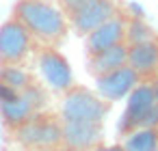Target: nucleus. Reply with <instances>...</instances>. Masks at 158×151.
I'll return each mask as SVG.
<instances>
[{
  "instance_id": "obj_1",
  "label": "nucleus",
  "mask_w": 158,
  "mask_h": 151,
  "mask_svg": "<svg viewBox=\"0 0 158 151\" xmlns=\"http://www.w3.org/2000/svg\"><path fill=\"white\" fill-rule=\"evenodd\" d=\"M13 18L28 28L33 39L48 46H59L67 35V15L50 0H18Z\"/></svg>"
},
{
  "instance_id": "obj_2",
  "label": "nucleus",
  "mask_w": 158,
  "mask_h": 151,
  "mask_svg": "<svg viewBox=\"0 0 158 151\" xmlns=\"http://www.w3.org/2000/svg\"><path fill=\"white\" fill-rule=\"evenodd\" d=\"M13 132L15 140L28 151H54L63 147V121L46 112L33 114Z\"/></svg>"
},
{
  "instance_id": "obj_3",
  "label": "nucleus",
  "mask_w": 158,
  "mask_h": 151,
  "mask_svg": "<svg viewBox=\"0 0 158 151\" xmlns=\"http://www.w3.org/2000/svg\"><path fill=\"white\" fill-rule=\"evenodd\" d=\"M108 110H110V101L102 99L98 93H93L85 86H72L69 91L63 93L61 119L104 123Z\"/></svg>"
},
{
  "instance_id": "obj_4",
  "label": "nucleus",
  "mask_w": 158,
  "mask_h": 151,
  "mask_svg": "<svg viewBox=\"0 0 158 151\" xmlns=\"http://www.w3.org/2000/svg\"><path fill=\"white\" fill-rule=\"evenodd\" d=\"M46 106H48V91L41 84L33 82L22 93H18L11 101L0 104V119L9 129H15L22 123H26L33 114L44 112Z\"/></svg>"
},
{
  "instance_id": "obj_5",
  "label": "nucleus",
  "mask_w": 158,
  "mask_h": 151,
  "mask_svg": "<svg viewBox=\"0 0 158 151\" xmlns=\"http://www.w3.org/2000/svg\"><path fill=\"white\" fill-rule=\"evenodd\" d=\"M154 108H156V101H154L152 82H139L126 97V108L117 123V136H128L139 127H147V121Z\"/></svg>"
},
{
  "instance_id": "obj_6",
  "label": "nucleus",
  "mask_w": 158,
  "mask_h": 151,
  "mask_svg": "<svg viewBox=\"0 0 158 151\" xmlns=\"http://www.w3.org/2000/svg\"><path fill=\"white\" fill-rule=\"evenodd\" d=\"M33 50V35L28 28L11 18L0 24V65H22Z\"/></svg>"
},
{
  "instance_id": "obj_7",
  "label": "nucleus",
  "mask_w": 158,
  "mask_h": 151,
  "mask_svg": "<svg viewBox=\"0 0 158 151\" xmlns=\"http://www.w3.org/2000/svg\"><path fill=\"white\" fill-rule=\"evenodd\" d=\"M37 65L39 71L48 84V89H52L54 93H65L74 86V71L69 61L56 50V46H48L41 48L37 54Z\"/></svg>"
},
{
  "instance_id": "obj_8",
  "label": "nucleus",
  "mask_w": 158,
  "mask_h": 151,
  "mask_svg": "<svg viewBox=\"0 0 158 151\" xmlns=\"http://www.w3.org/2000/svg\"><path fill=\"white\" fill-rule=\"evenodd\" d=\"M117 13V5L115 0H82V2L76 7V11L69 18L72 28L87 37L93 28H98L100 24H104L106 20H110Z\"/></svg>"
},
{
  "instance_id": "obj_9",
  "label": "nucleus",
  "mask_w": 158,
  "mask_h": 151,
  "mask_svg": "<svg viewBox=\"0 0 158 151\" xmlns=\"http://www.w3.org/2000/svg\"><path fill=\"white\" fill-rule=\"evenodd\" d=\"M143 82L141 76L130 67V65H123V67H117L108 74H102L95 78V91L102 99L106 101H121L130 95V91Z\"/></svg>"
},
{
  "instance_id": "obj_10",
  "label": "nucleus",
  "mask_w": 158,
  "mask_h": 151,
  "mask_svg": "<svg viewBox=\"0 0 158 151\" xmlns=\"http://www.w3.org/2000/svg\"><path fill=\"white\" fill-rule=\"evenodd\" d=\"M63 121V147L65 151H91L100 147L104 127L102 123L93 121H72V119H61Z\"/></svg>"
},
{
  "instance_id": "obj_11",
  "label": "nucleus",
  "mask_w": 158,
  "mask_h": 151,
  "mask_svg": "<svg viewBox=\"0 0 158 151\" xmlns=\"http://www.w3.org/2000/svg\"><path fill=\"white\" fill-rule=\"evenodd\" d=\"M126 24H128V15L123 13H115L110 20H106L104 24H100L98 28H93L87 39H85V52L87 56L98 54L106 48H113L117 43L126 41Z\"/></svg>"
},
{
  "instance_id": "obj_12",
  "label": "nucleus",
  "mask_w": 158,
  "mask_h": 151,
  "mask_svg": "<svg viewBox=\"0 0 158 151\" xmlns=\"http://www.w3.org/2000/svg\"><path fill=\"white\" fill-rule=\"evenodd\" d=\"M128 65L141 76V80H154L158 74V37L128 46Z\"/></svg>"
},
{
  "instance_id": "obj_13",
  "label": "nucleus",
  "mask_w": 158,
  "mask_h": 151,
  "mask_svg": "<svg viewBox=\"0 0 158 151\" xmlns=\"http://www.w3.org/2000/svg\"><path fill=\"white\" fill-rule=\"evenodd\" d=\"M123 65H128V43L126 41L117 43L113 48H106L98 54L87 56V67L95 78L102 76V74H108L117 67H123Z\"/></svg>"
},
{
  "instance_id": "obj_14",
  "label": "nucleus",
  "mask_w": 158,
  "mask_h": 151,
  "mask_svg": "<svg viewBox=\"0 0 158 151\" xmlns=\"http://www.w3.org/2000/svg\"><path fill=\"white\" fill-rule=\"evenodd\" d=\"M123 151H158V127H139L123 136Z\"/></svg>"
},
{
  "instance_id": "obj_15",
  "label": "nucleus",
  "mask_w": 158,
  "mask_h": 151,
  "mask_svg": "<svg viewBox=\"0 0 158 151\" xmlns=\"http://www.w3.org/2000/svg\"><path fill=\"white\" fill-rule=\"evenodd\" d=\"M33 82H35L33 76L24 67H20V65H2L0 67V84H7V86H11L18 93H22Z\"/></svg>"
},
{
  "instance_id": "obj_16",
  "label": "nucleus",
  "mask_w": 158,
  "mask_h": 151,
  "mask_svg": "<svg viewBox=\"0 0 158 151\" xmlns=\"http://www.w3.org/2000/svg\"><path fill=\"white\" fill-rule=\"evenodd\" d=\"M149 39H156V33L145 22V18H128V24H126V43L134 46V43L149 41Z\"/></svg>"
},
{
  "instance_id": "obj_17",
  "label": "nucleus",
  "mask_w": 158,
  "mask_h": 151,
  "mask_svg": "<svg viewBox=\"0 0 158 151\" xmlns=\"http://www.w3.org/2000/svg\"><path fill=\"white\" fill-rule=\"evenodd\" d=\"M80 2H82V0H59V7H61V11L65 15H72Z\"/></svg>"
},
{
  "instance_id": "obj_18",
  "label": "nucleus",
  "mask_w": 158,
  "mask_h": 151,
  "mask_svg": "<svg viewBox=\"0 0 158 151\" xmlns=\"http://www.w3.org/2000/svg\"><path fill=\"white\" fill-rule=\"evenodd\" d=\"M15 95H18V91H13L7 84H0V104H2V101H11Z\"/></svg>"
},
{
  "instance_id": "obj_19",
  "label": "nucleus",
  "mask_w": 158,
  "mask_h": 151,
  "mask_svg": "<svg viewBox=\"0 0 158 151\" xmlns=\"http://www.w3.org/2000/svg\"><path fill=\"white\" fill-rule=\"evenodd\" d=\"M152 91H154V101H156V108H158V76L152 80Z\"/></svg>"
},
{
  "instance_id": "obj_20",
  "label": "nucleus",
  "mask_w": 158,
  "mask_h": 151,
  "mask_svg": "<svg viewBox=\"0 0 158 151\" xmlns=\"http://www.w3.org/2000/svg\"><path fill=\"white\" fill-rule=\"evenodd\" d=\"M91 151H123V147L119 145V147H95V149H91Z\"/></svg>"
}]
</instances>
